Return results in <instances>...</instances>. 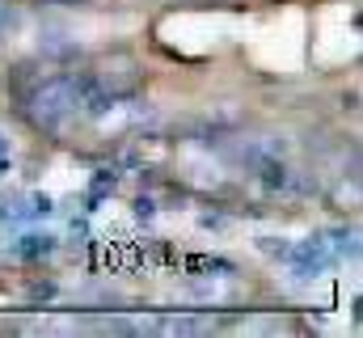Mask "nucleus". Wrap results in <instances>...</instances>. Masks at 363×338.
<instances>
[{
    "label": "nucleus",
    "instance_id": "f257e3e1",
    "mask_svg": "<svg viewBox=\"0 0 363 338\" xmlns=\"http://www.w3.org/2000/svg\"><path fill=\"white\" fill-rule=\"evenodd\" d=\"M30 110L43 127H60L72 110H77V84L72 77H55V81L38 84L34 97H30Z\"/></svg>",
    "mask_w": 363,
    "mask_h": 338
},
{
    "label": "nucleus",
    "instance_id": "7ed1b4c3",
    "mask_svg": "<svg viewBox=\"0 0 363 338\" xmlns=\"http://www.w3.org/2000/svg\"><path fill=\"white\" fill-rule=\"evenodd\" d=\"M51 250H55V237H26V241L17 246L21 258H38V254H51Z\"/></svg>",
    "mask_w": 363,
    "mask_h": 338
},
{
    "label": "nucleus",
    "instance_id": "f03ea898",
    "mask_svg": "<svg viewBox=\"0 0 363 338\" xmlns=\"http://www.w3.org/2000/svg\"><path fill=\"white\" fill-rule=\"evenodd\" d=\"M330 262V254L321 250V241H313V246H300L296 258H291V266H296V275H308V271H321Z\"/></svg>",
    "mask_w": 363,
    "mask_h": 338
}]
</instances>
